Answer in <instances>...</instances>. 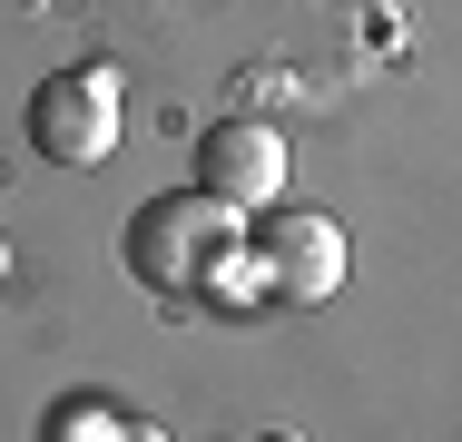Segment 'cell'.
Listing matches in <instances>:
<instances>
[{"mask_svg":"<svg viewBox=\"0 0 462 442\" xmlns=\"http://www.w3.org/2000/svg\"><path fill=\"white\" fill-rule=\"evenodd\" d=\"M118 265L158 295V305H246L266 295L256 275V226L207 197V187H178V197H148L118 236Z\"/></svg>","mask_w":462,"mask_h":442,"instance_id":"obj_1","label":"cell"},{"mask_svg":"<svg viewBox=\"0 0 462 442\" xmlns=\"http://www.w3.org/2000/svg\"><path fill=\"white\" fill-rule=\"evenodd\" d=\"M118 118H128V88H118L108 60H79V69L30 88V148L50 168H98L118 148Z\"/></svg>","mask_w":462,"mask_h":442,"instance_id":"obj_2","label":"cell"},{"mask_svg":"<svg viewBox=\"0 0 462 442\" xmlns=\"http://www.w3.org/2000/svg\"><path fill=\"white\" fill-rule=\"evenodd\" d=\"M345 226L335 216H315V207H276L266 226H256V275H266V295L276 305H335L345 295Z\"/></svg>","mask_w":462,"mask_h":442,"instance_id":"obj_3","label":"cell"},{"mask_svg":"<svg viewBox=\"0 0 462 442\" xmlns=\"http://www.w3.org/2000/svg\"><path fill=\"white\" fill-rule=\"evenodd\" d=\"M197 187L226 197L236 216L285 207V138L266 128V118H217V128L197 138Z\"/></svg>","mask_w":462,"mask_h":442,"instance_id":"obj_4","label":"cell"},{"mask_svg":"<svg viewBox=\"0 0 462 442\" xmlns=\"http://www.w3.org/2000/svg\"><path fill=\"white\" fill-rule=\"evenodd\" d=\"M108 442H168V433H158V423H128V413H118V433H108Z\"/></svg>","mask_w":462,"mask_h":442,"instance_id":"obj_5","label":"cell"},{"mask_svg":"<svg viewBox=\"0 0 462 442\" xmlns=\"http://www.w3.org/2000/svg\"><path fill=\"white\" fill-rule=\"evenodd\" d=\"M266 442H305V433H266Z\"/></svg>","mask_w":462,"mask_h":442,"instance_id":"obj_6","label":"cell"},{"mask_svg":"<svg viewBox=\"0 0 462 442\" xmlns=\"http://www.w3.org/2000/svg\"><path fill=\"white\" fill-rule=\"evenodd\" d=\"M0 275H10V246H0Z\"/></svg>","mask_w":462,"mask_h":442,"instance_id":"obj_7","label":"cell"}]
</instances>
